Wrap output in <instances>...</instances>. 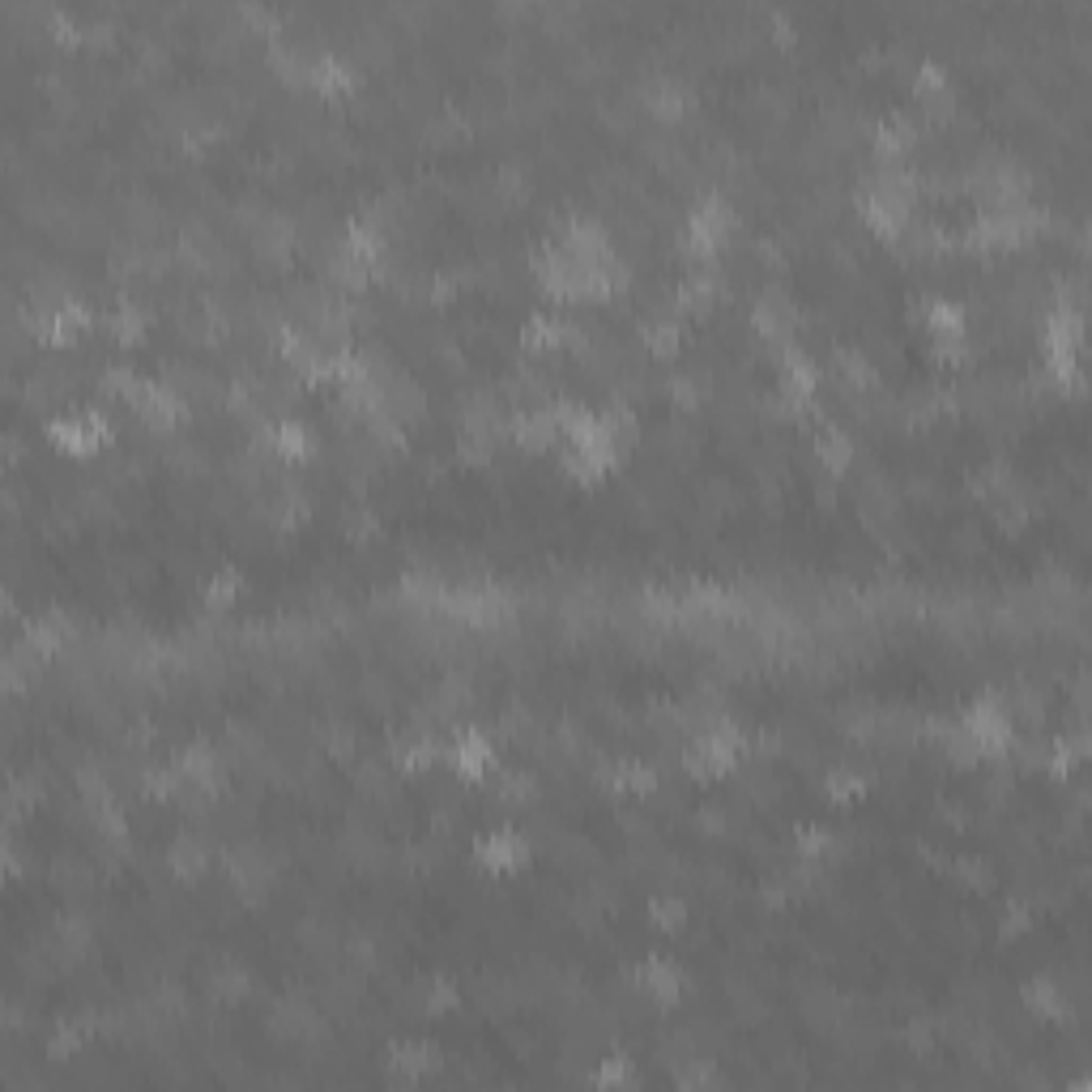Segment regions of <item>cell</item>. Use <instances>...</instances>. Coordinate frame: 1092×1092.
<instances>
[{
	"label": "cell",
	"mask_w": 1092,
	"mask_h": 1092,
	"mask_svg": "<svg viewBox=\"0 0 1092 1092\" xmlns=\"http://www.w3.org/2000/svg\"><path fill=\"white\" fill-rule=\"evenodd\" d=\"M738 751H743V738H738L730 726H721V730L704 734L700 743L687 751V768H691L700 781H713V777H721V772H730L734 760H738Z\"/></svg>",
	"instance_id": "6da1fadb"
},
{
	"label": "cell",
	"mask_w": 1092,
	"mask_h": 1092,
	"mask_svg": "<svg viewBox=\"0 0 1092 1092\" xmlns=\"http://www.w3.org/2000/svg\"><path fill=\"white\" fill-rule=\"evenodd\" d=\"M48 436L56 440V448H65V453L90 456L107 444L112 431H107V419H98V414H68V419H51Z\"/></svg>",
	"instance_id": "7a4b0ae2"
},
{
	"label": "cell",
	"mask_w": 1092,
	"mask_h": 1092,
	"mask_svg": "<svg viewBox=\"0 0 1092 1092\" xmlns=\"http://www.w3.org/2000/svg\"><path fill=\"white\" fill-rule=\"evenodd\" d=\"M474 858H478V866H487V871H495V875H504V871H517V866L529 862V845L521 841V832L495 828V832H483V836L474 841Z\"/></svg>",
	"instance_id": "3957f363"
},
{
	"label": "cell",
	"mask_w": 1092,
	"mask_h": 1092,
	"mask_svg": "<svg viewBox=\"0 0 1092 1092\" xmlns=\"http://www.w3.org/2000/svg\"><path fill=\"white\" fill-rule=\"evenodd\" d=\"M730 227H734V213L721 201H704L700 210H691V218H687V248L691 252H713Z\"/></svg>",
	"instance_id": "277c9868"
},
{
	"label": "cell",
	"mask_w": 1092,
	"mask_h": 1092,
	"mask_svg": "<svg viewBox=\"0 0 1092 1092\" xmlns=\"http://www.w3.org/2000/svg\"><path fill=\"white\" fill-rule=\"evenodd\" d=\"M632 978H636V986L645 990V995H653L657 1003H666V1007L670 1003H679V995H683V973H679L670 961H657V956L645 961V964H636Z\"/></svg>",
	"instance_id": "5b68a950"
},
{
	"label": "cell",
	"mask_w": 1092,
	"mask_h": 1092,
	"mask_svg": "<svg viewBox=\"0 0 1092 1092\" xmlns=\"http://www.w3.org/2000/svg\"><path fill=\"white\" fill-rule=\"evenodd\" d=\"M436 1062H440V1054L423 1042H402L389 1050V1071L397 1079H410V1084L419 1076H427V1071H436Z\"/></svg>",
	"instance_id": "8992f818"
},
{
	"label": "cell",
	"mask_w": 1092,
	"mask_h": 1092,
	"mask_svg": "<svg viewBox=\"0 0 1092 1092\" xmlns=\"http://www.w3.org/2000/svg\"><path fill=\"white\" fill-rule=\"evenodd\" d=\"M448 764H453L461 777L478 781V777H483V772L495 764V751H491V743L483 738V734H465V738H461V743L448 751Z\"/></svg>",
	"instance_id": "52a82bcc"
},
{
	"label": "cell",
	"mask_w": 1092,
	"mask_h": 1092,
	"mask_svg": "<svg viewBox=\"0 0 1092 1092\" xmlns=\"http://www.w3.org/2000/svg\"><path fill=\"white\" fill-rule=\"evenodd\" d=\"M922 325H926V333L939 346L964 342V311L956 308V303H947V299H939V303H930V308L922 311Z\"/></svg>",
	"instance_id": "ba28073f"
},
{
	"label": "cell",
	"mask_w": 1092,
	"mask_h": 1092,
	"mask_svg": "<svg viewBox=\"0 0 1092 1092\" xmlns=\"http://www.w3.org/2000/svg\"><path fill=\"white\" fill-rule=\"evenodd\" d=\"M521 342L529 346V350H555V346H564V342H576V333H572L564 320H555V316H534V320L525 325Z\"/></svg>",
	"instance_id": "9c48e42d"
},
{
	"label": "cell",
	"mask_w": 1092,
	"mask_h": 1092,
	"mask_svg": "<svg viewBox=\"0 0 1092 1092\" xmlns=\"http://www.w3.org/2000/svg\"><path fill=\"white\" fill-rule=\"evenodd\" d=\"M1024 1003L1042 1020H1062L1067 1015V1003H1062V995H1059V986H1050V981H1033V986H1024Z\"/></svg>",
	"instance_id": "30bf717a"
},
{
	"label": "cell",
	"mask_w": 1092,
	"mask_h": 1092,
	"mask_svg": "<svg viewBox=\"0 0 1092 1092\" xmlns=\"http://www.w3.org/2000/svg\"><path fill=\"white\" fill-rule=\"evenodd\" d=\"M816 453H819V461H824L832 474H841L849 461H853V444H849L845 431H836V427H832V431H824V436L816 440Z\"/></svg>",
	"instance_id": "8fae6325"
},
{
	"label": "cell",
	"mask_w": 1092,
	"mask_h": 1092,
	"mask_svg": "<svg viewBox=\"0 0 1092 1092\" xmlns=\"http://www.w3.org/2000/svg\"><path fill=\"white\" fill-rule=\"evenodd\" d=\"M167 862H171V871H176L180 880H196V875L205 871V849L196 845V841H188V836H180V841L171 845V853H167Z\"/></svg>",
	"instance_id": "7c38bea8"
},
{
	"label": "cell",
	"mask_w": 1092,
	"mask_h": 1092,
	"mask_svg": "<svg viewBox=\"0 0 1092 1092\" xmlns=\"http://www.w3.org/2000/svg\"><path fill=\"white\" fill-rule=\"evenodd\" d=\"M649 917L657 930H666V934H674V930L687 926V905L679 897H653L649 900Z\"/></svg>",
	"instance_id": "4fadbf2b"
},
{
	"label": "cell",
	"mask_w": 1092,
	"mask_h": 1092,
	"mask_svg": "<svg viewBox=\"0 0 1092 1092\" xmlns=\"http://www.w3.org/2000/svg\"><path fill=\"white\" fill-rule=\"evenodd\" d=\"M274 448H277L282 456H308V453H311L308 427H299V423H277V427H274Z\"/></svg>",
	"instance_id": "5bb4252c"
},
{
	"label": "cell",
	"mask_w": 1092,
	"mask_h": 1092,
	"mask_svg": "<svg viewBox=\"0 0 1092 1092\" xmlns=\"http://www.w3.org/2000/svg\"><path fill=\"white\" fill-rule=\"evenodd\" d=\"M311 86L325 90V95H342L346 86H350V73H346V65H338V60H320V65L311 68Z\"/></svg>",
	"instance_id": "9a60e30c"
},
{
	"label": "cell",
	"mask_w": 1092,
	"mask_h": 1092,
	"mask_svg": "<svg viewBox=\"0 0 1092 1092\" xmlns=\"http://www.w3.org/2000/svg\"><path fill=\"white\" fill-rule=\"evenodd\" d=\"M862 777H853V772H828V781H824V794H828L832 802H853L862 799Z\"/></svg>",
	"instance_id": "2e32d148"
},
{
	"label": "cell",
	"mask_w": 1092,
	"mask_h": 1092,
	"mask_svg": "<svg viewBox=\"0 0 1092 1092\" xmlns=\"http://www.w3.org/2000/svg\"><path fill=\"white\" fill-rule=\"evenodd\" d=\"M913 146V129L905 120H883L880 124V149L883 154H900V149Z\"/></svg>",
	"instance_id": "e0dca14e"
},
{
	"label": "cell",
	"mask_w": 1092,
	"mask_h": 1092,
	"mask_svg": "<svg viewBox=\"0 0 1092 1092\" xmlns=\"http://www.w3.org/2000/svg\"><path fill=\"white\" fill-rule=\"evenodd\" d=\"M653 785H657V777H653L649 768H640V764H619V768H615V790H636V794H649Z\"/></svg>",
	"instance_id": "ac0fdd59"
},
{
	"label": "cell",
	"mask_w": 1092,
	"mask_h": 1092,
	"mask_svg": "<svg viewBox=\"0 0 1092 1092\" xmlns=\"http://www.w3.org/2000/svg\"><path fill=\"white\" fill-rule=\"evenodd\" d=\"M235 593H239V576H235V572H222V576H213L210 585H205V602L218 606V610H227V606L235 602Z\"/></svg>",
	"instance_id": "d6986e66"
},
{
	"label": "cell",
	"mask_w": 1092,
	"mask_h": 1092,
	"mask_svg": "<svg viewBox=\"0 0 1092 1092\" xmlns=\"http://www.w3.org/2000/svg\"><path fill=\"white\" fill-rule=\"evenodd\" d=\"M828 845H832L828 828H799V853L802 858H819V853H828Z\"/></svg>",
	"instance_id": "ffe728a7"
},
{
	"label": "cell",
	"mask_w": 1092,
	"mask_h": 1092,
	"mask_svg": "<svg viewBox=\"0 0 1092 1092\" xmlns=\"http://www.w3.org/2000/svg\"><path fill=\"white\" fill-rule=\"evenodd\" d=\"M645 342H649L657 355H674V350H679V325H653V329H645Z\"/></svg>",
	"instance_id": "44dd1931"
},
{
	"label": "cell",
	"mask_w": 1092,
	"mask_h": 1092,
	"mask_svg": "<svg viewBox=\"0 0 1092 1092\" xmlns=\"http://www.w3.org/2000/svg\"><path fill=\"white\" fill-rule=\"evenodd\" d=\"M431 760H436V747H427V743H410V747L397 751V764L410 768V772H423Z\"/></svg>",
	"instance_id": "7402d4cb"
},
{
	"label": "cell",
	"mask_w": 1092,
	"mask_h": 1092,
	"mask_svg": "<svg viewBox=\"0 0 1092 1092\" xmlns=\"http://www.w3.org/2000/svg\"><path fill=\"white\" fill-rule=\"evenodd\" d=\"M534 794H538V790H534V781H529V777H521V772H517V777L508 772L504 781H500V799H504V802H529Z\"/></svg>",
	"instance_id": "603a6c76"
},
{
	"label": "cell",
	"mask_w": 1092,
	"mask_h": 1092,
	"mask_svg": "<svg viewBox=\"0 0 1092 1092\" xmlns=\"http://www.w3.org/2000/svg\"><path fill=\"white\" fill-rule=\"evenodd\" d=\"M836 363L845 367V375L853 380V384H871V380H875V372L866 367V359L862 355H853V350H836Z\"/></svg>",
	"instance_id": "cb8c5ba5"
},
{
	"label": "cell",
	"mask_w": 1092,
	"mask_h": 1092,
	"mask_svg": "<svg viewBox=\"0 0 1092 1092\" xmlns=\"http://www.w3.org/2000/svg\"><path fill=\"white\" fill-rule=\"evenodd\" d=\"M112 333H115V338H120L124 346H132L137 338H141V316H137L132 308H124V311H120V316L112 320Z\"/></svg>",
	"instance_id": "d4e9b609"
},
{
	"label": "cell",
	"mask_w": 1092,
	"mask_h": 1092,
	"mask_svg": "<svg viewBox=\"0 0 1092 1092\" xmlns=\"http://www.w3.org/2000/svg\"><path fill=\"white\" fill-rule=\"evenodd\" d=\"M82 1045V1028L77 1024H65L56 1037H51V1059H65V1054H73Z\"/></svg>",
	"instance_id": "484cf974"
},
{
	"label": "cell",
	"mask_w": 1092,
	"mask_h": 1092,
	"mask_svg": "<svg viewBox=\"0 0 1092 1092\" xmlns=\"http://www.w3.org/2000/svg\"><path fill=\"white\" fill-rule=\"evenodd\" d=\"M448 1007H456V986H453V981H436V986H431V995H427V1011H436V1015H440V1011H448Z\"/></svg>",
	"instance_id": "4316f807"
},
{
	"label": "cell",
	"mask_w": 1092,
	"mask_h": 1092,
	"mask_svg": "<svg viewBox=\"0 0 1092 1092\" xmlns=\"http://www.w3.org/2000/svg\"><path fill=\"white\" fill-rule=\"evenodd\" d=\"M598 1084H632V1071H627V1062H623V1059L602 1062V1071H598Z\"/></svg>",
	"instance_id": "83f0119b"
},
{
	"label": "cell",
	"mask_w": 1092,
	"mask_h": 1092,
	"mask_svg": "<svg viewBox=\"0 0 1092 1092\" xmlns=\"http://www.w3.org/2000/svg\"><path fill=\"white\" fill-rule=\"evenodd\" d=\"M1020 930H1028V909L1011 905V909H1007V926H1003V939H1015Z\"/></svg>",
	"instance_id": "f1b7e54d"
},
{
	"label": "cell",
	"mask_w": 1092,
	"mask_h": 1092,
	"mask_svg": "<svg viewBox=\"0 0 1092 1092\" xmlns=\"http://www.w3.org/2000/svg\"><path fill=\"white\" fill-rule=\"evenodd\" d=\"M244 986H248L244 973H227V978H218V995H222V998H239V995H244Z\"/></svg>",
	"instance_id": "f546056e"
}]
</instances>
